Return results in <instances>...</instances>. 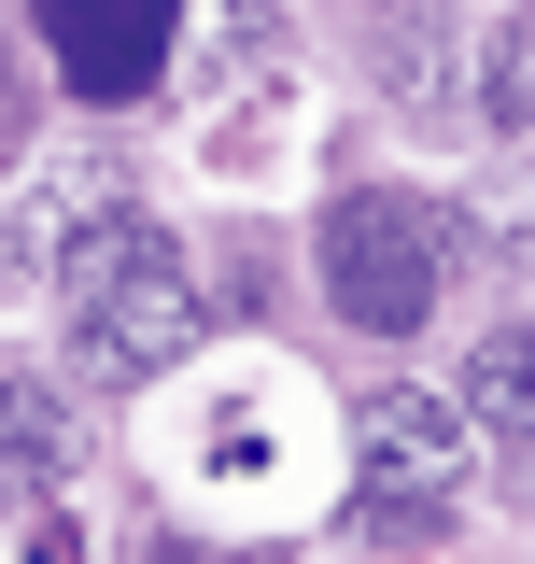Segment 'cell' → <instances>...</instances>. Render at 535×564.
<instances>
[{"mask_svg":"<svg viewBox=\"0 0 535 564\" xmlns=\"http://www.w3.org/2000/svg\"><path fill=\"white\" fill-rule=\"evenodd\" d=\"M522 141H535V128H522Z\"/></svg>","mask_w":535,"mask_h":564,"instance_id":"ba28073f","label":"cell"},{"mask_svg":"<svg viewBox=\"0 0 535 564\" xmlns=\"http://www.w3.org/2000/svg\"><path fill=\"white\" fill-rule=\"evenodd\" d=\"M70 452H85V423L57 381H0V494H57Z\"/></svg>","mask_w":535,"mask_h":564,"instance_id":"277c9868","label":"cell"},{"mask_svg":"<svg viewBox=\"0 0 535 564\" xmlns=\"http://www.w3.org/2000/svg\"><path fill=\"white\" fill-rule=\"evenodd\" d=\"M479 113H493L507 141L535 128V0L507 14V29H493V43H479Z\"/></svg>","mask_w":535,"mask_h":564,"instance_id":"8992f818","label":"cell"},{"mask_svg":"<svg viewBox=\"0 0 535 564\" xmlns=\"http://www.w3.org/2000/svg\"><path fill=\"white\" fill-rule=\"evenodd\" d=\"M437 282H451V240H437V212H408L395 184H367V198L325 212V296H338V325L408 339V325L437 311Z\"/></svg>","mask_w":535,"mask_h":564,"instance_id":"7a4b0ae2","label":"cell"},{"mask_svg":"<svg viewBox=\"0 0 535 564\" xmlns=\"http://www.w3.org/2000/svg\"><path fill=\"white\" fill-rule=\"evenodd\" d=\"M451 395L479 410V437H535V325H493V339L466 352Z\"/></svg>","mask_w":535,"mask_h":564,"instance_id":"5b68a950","label":"cell"},{"mask_svg":"<svg viewBox=\"0 0 535 564\" xmlns=\"http://www.w3.org/2000/svg\"><path fill=\"white\" fill-rule=\"evenodd\" d=\"M57 311H70V367H85V381H155V367L198 352V269H184V240H155L141 269L85 282Z\"/></svg>","mask_w":535,"mask_h":564,"instance_id":"3957f363","label":"cell"},{"mask_svg":"<svg viewBox=\"0 0 535 564\" xmlns=\"http://www.w3.org/2000/svg\"><path fill=\"white\" fill-rule=\"evenodd\" d=\"M352 452H367L352 536L395 551V536H437V522H451V494H466V466H479V410L466 395H423V381H381V395H352Z\"/></svg>","mask_w":535,"mask_h":564,"instance_id":"6da1fadb","label":"cell"},{"mask_svg":"<svg viewBox=\"0 0 535 564\" xmlns=\"http://www.w3.org/2000/svg\"><path fill=\"white\" fill-rule=\"evenodd\" d=\"M381 85H395V99L437 85V0H395V29H381Z\"/></svg>","mask_w":535,"mask_h":564,"instance_id":"52a82bcc","label":"cell"}]
</instances>
